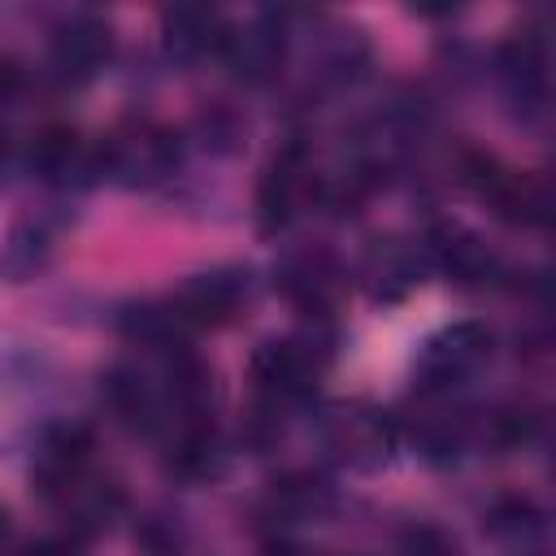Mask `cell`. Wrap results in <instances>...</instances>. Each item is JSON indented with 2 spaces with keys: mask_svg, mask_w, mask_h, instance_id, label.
<instances>
[{
  "mask_svg": "<svg viewBox=\"0 0 556 556\" xmlns=\"http://www.w3.org/2000/svg\"><path fill=\"white\" fill-rule=\"evenodd\" d=\"M9 539V513H4V504H0V543Z\"/></svg>",
  "mask_w": 556,
  "mask_h": 556,
  "instance_id": "25",
  "label": "cell"
},
{
  "mask_svg": "<svg viewBox=\"0 0 556 556\" xmlns=\"http://www.w3.org/2000/svg\"><path fill=\"white\" fill-rule=\"evenodd\" d=\"M482 195L491 200L495 217H504L508 226H543L552 213V191L543 174H517L500 165L482 187Z\"/></svg>",
  "mask_w": 556,
  "mask_h": 556,
  "instance_id": "12",
  "label": "cell"
},
{
  "mask_svg": "<svg viewBox=\"0 0 556 556\" xmlns=\"http://www.w3.org/2000/svg\"><path fill=\"white\" fill-rule=\"evenodd\" d=\"M313 191H317V182H313L308 152L300 143L278 148L269 156L261 182H256V222H261V230H282L304 208V200Z\"/></svg>",
  "mask_w": 556,
  "mask_h": 556,
  "instance_id": "4",
  "label": "cell"
},
{
  "mask_svg": "<svg viewBox=\"0 0 556 556\" xmlns=\"http://www.w3.org/2000/svg\"><path fill=\"white\" fill-rule=\"evenodd\" d=\"M330 504V486L313 473H291L282 482L269 486V517H282V521H300L308 513H321Z\"/></svg>",
  "mask_w": 556,
  "mask_h": 556,
  "instance_id": "18",
  "label": "cell"
},
{
  "mask_svg": "<svg viewBox=\"0 0 556 556\" xmlns=\"http://www.w3.org/2000/svg\"><path fill=\"white\" fill-rule=\"evenodd\" d=\"M222 56L243 83H269L282 70L287 56V35L274 17H252L243 26H230L222 39Z\"/></svg>",
  "mask_w": 556,
  "mask_h": 556,
  "instance_id": "8",
  "label": "cell"
},
{
  "mask_svg": "<svg viewBox=\"0 0 556 556\" xmlns=\"http://www.w3.org/2000/svg\"><path fill=\"white\" fill-rule=\"evenodd\" d=\"M104 404L130 426V430H156L165 421V400L161 391L135 369V365H113L104 374Z\"/></svg>",
  "mask_w": 556,
  "mask_h": 556,
  "instance_id": "13",
  "label": "cell"
},
{
  "mask_svg": "<svg viewBox=\"0 0 556 556\" xmlns=\"http://www.w3.org/2000/svg\"><path fill=\"white\" fill-rule=\"evenodd\" d=\"M26 165L43 182H78L87 174H100V148H87L74 126H43L30 139Z\"/></svg>",
  "mask_w": 556,
  "mask_h": 556,
  "instance_id": "10",
  "label": "cell"
},
{
  "mask_svg": "<svg viewBox=\"0 0 556 556\" xmlns=\"http://www.w3.org/2000/svg\"><path fill=\"white\" fill-rule=\"evenodd\" d=\"M135 539H139L143 556H178V552H182V530H178L169 517H148V521H139Z\"/></svg>",
  "mask_w": 556,
  "mask_h": 556,
  "instance_id": "22",
  "label": "cell"
},
{
  "mask_svg": "<svg viewBox=\"0 0 556 556\" xmlns=\"http://www.w3.org/2000/svg\"><path fill=\"white\" fill-rule=\"evenodd\" d=\"M321 361H326V348L313 343V334H291V339H265L252 361H248V374L261 391L265 404L282 408V404H295L313 391L317 374H321Z\"/></svg>",
  "mask_w": 556,
  "mask_h": 556,
  "instance_id": "1",
  "label": "cell"
},
{
  "mask_svg": "<svg viewBox=\"0 0 556 556\" xmlns=\"http://www.w3.org/2000/svg\"><path fill=\"white\" fill-rule=\"evenodd\" d=\"M248 300V269L239 265H213V269H200L191 274L178 295H174V308L187 326H226Z\"/></svg>",
  "mask_w": 556,
  "mask_h": 556,
  "instance_id": "5",
  "label": "cell"
},
{
  "mask_svg": "<svg viewBox=\"0 0 556 556\" xmlns=\"http://www.w3.org/2000/svg\"><path fill=\"white\" fill-rule=\"evenodd\" d=\"M187 321L178 317V308L174 304H152V300H143V304H130L126 313H122V334L130 339V343H139V348H148V352H178V348H187Z\"/></svg>",
  "mask_w": 556,
  "mask_h": 556,
  "instance_id": "17",
  "label": "cell"
},
{
  "mask_svg": "<svg viewBox=\"0 0 556 556\" xmlns=\"http://www.w3.org/2000/svg\"><path fill=\"white\" fill-rule=\"evenodd\" d=\"M161 30H165V43L174 56H204V52H222V39H226V17L217 9H204V4H178V9H165L161 17Z\"/></svg>",
  "mask_w": 556,
  "mask_h": 556,
  "instance_id": "15",
  "label": "cell"
},
{
  "mask_svg": "<svg viewBox=\"0 0 556 556\" xmlns=\"http://www.w3.org/2000/svg\"><path fill=\"white\" fill-rule=\"evenodd\" d=\"M113 52V30L96 13H74L52 30V65L65 78H91Z\"/></svg>",
  "mask_w": 556,
  "mask_h": 556,
  "instance_id": "9",
  "label": "cell"
},
{
  "mask_svg": "<svg viewBox=\"0 0 556 556\" xmlns=\"http://www.w3.org/2000/svg\"><path fill=\"white\" fill-rule=\"evenodd\" d=\"M278 291L308 317H326L343 291V269L326 248H300L278 265Z\"/></svg>",
  "mask_w": 556,
  "mask_h": 556,
  "instance_id": "7",
  "label": "cell"
},
{
  "mask_svg": "<svg viewBox=\"0 0 556 556\" xmlns=\"http://www.w3.org/2000/svg\"><path fill=\"white\" fill-rule=\"evenodd\" d=\"M178 165V135L152 122H130L100 143V174H113L126 187H152Z\"/></svg>",
  "mask_w": 556,
  "mask_h": 556,
  "instance_id": "2",
  "label": "cell"
},
{
  "mask_svg": "<svg viewBox=\"0 0 556 556\" xmlns=\"http://www.w3.org/2000/svg\"><path fill=\"white\" fill-rule=\"evenodd\" d=\"M78 547H83L78 539L56 534V539H43V543H35V547H26V552H17V556H74Z\"/></svg>",
  "mask_w": 556,
  "mask_h": 556,
  "instance_id": "24",
  "label": "cell"
},
{
  "mask_svg": "<svg viewBox=\"0 0 556 556\" xmlns=\"http://www.w3.org/2000/svg\"><path fill=\"white\" fill-rule=\"evenodd\" d=\"M539 426H543V417L530 404H504V408L491 413L486 434H491L495 447H526V443L539 439Z\"/></svg>",
  "mask_w": 556,
  "mask_h": 556,
  "instance_id": "21",
  "label": "cell"
},
{
  "mask_svg": "<svg viewBox=\"0 0 556 556\" xmlns=\"http://www.w3.org/2000/svg\"><path fill=\"white\" fill-rule=\"evenodd\" d=\"M486 356H491V330L482 321H452L426 339L417 356V378L426 391H447L460 378H469Z\"/></svg>",
  "mask_w": 556,
  "mask_h": 556,
  "instance_id": "3",
  "label": "cell"
},
{
  "mask_svg": "<svg viewBox=\"0 0 556 556\" xmlns=\"http://www.w3.org/2000/svg\"><path fill=\"white\" fill-rule=\"evenodd\" d=\"M404 547H408L413 556H456V543H452L443 530H434V526H413V530L404 534Z\"/></svg>",
  "mask_w": 556,
  "mask_h": 556,
  "instance_id": "23",
  "label": "cell"
},
{
  "mask_svg": "<svg viewBox=\"0 0 556 556\" xmlns=\"http://www.w3.org/2000/svg\"><path fill=\"white\" fill-rule=\"evenodd\" d=\"M91 426L83 421H52L35 443V482L48 500H61L91 460Z\"/></svg>",
  "mask_w": 556,
  "mask_h": 556,
  "instance_id": "6",
  "label": "cell"
},
{
  "mask_svg": "<svg viewBox=\"0 0 556 556\" xmlns=\"http://www.w3.org/2000/svg\"><path fill=\"white\" fill-rule=\"evenodd\" d=\"M543 521L547 517L530 495H500L486 508V530L495 539H508V543H530L534 534H543Z\"/></svg>",
  "mask_w": 556,
  "mask_h": 556,
  "instance_id": "19",
  "label": "cell"
},
{
  "mask_svg": "<svg viewBox=\"0 0 556 556\" xmlns=\"http://www.w3.org/2000/svg\"><path fill=\"white\" fill-rule=\"evenodd\" d=\"M326 443L330 452H339L343 460H356V465H369V460H382L387 447H391V426L382 413L374 408H361V404H339L326 413Z\"/></svg>",
  "mask_w": 556,
  "mask_h": 556,
  "instance_id": "11",
  "label": "cell"
},
{
  "mask_svg": "<svg viewBox=\"0 0 556 556\" xmlns=\"http://www.w3.org/2000/svg\"><path fill=\"white\" fill-rule=\"evenodd\" d=\"M430 243H434V265L465 287L486 282L495 274V252L465 226H443V230H434Z\"/></svg>",
  "mask_w": 556,
  "mask_h": 556,
  "instance_id": "16",
  "label": "cell"
},
{
  "mask_svg": "<svg viewBox=\"0 0 556 556\" xmlns=\"http://www.w3.org/2000/svg\"><path fill=\"white\" fill-rule=\"evenodd\" d=\"M365 278L374 295H400L417 282V261L404 248H374L365 261Z\"/></svg>",
  "mask_w": 556,
  "mask_h": 556,
  "instance_id": "20",
  "label": "cell"
},
{
  "mask_svg": "<svg viewBox=\"0 0 556 556\" xmlns=\"http://www.w3.org/2000/svg\"><path fill=\"white\" fill-rule=\"evenodd\" d=\"M4 161H9V143H4V130H0V169H4Z\"/></svg>",
  "mask_w": 556,
  "mask_h": 556,
  "instance_id": "27",
  "label": "cell"
},
{
  "mask_svg": "<svg viewBox=\"0 0 556 556\" xmlns=\"http://www.w3.org/2000/svg\"><path fill=\"white\" fill-rule=\"evenodd\" d=\"M165 469L182 482H208L226 469V447L208 421H182L178 434L169 439Z\"/></svg>",
  "mask_w": 556,
  "mask_h": 556,
  "instance_id": "14",
  "label": "cell"
},
{
  "mask_svg": "<svg viewBox=\"0 0 556 556\" xmlns=\"http://www.w3.org/2000/svg\"><path fill=\"white\" fill-rule=\"evenodd\" d=\"M269 556H308V552H295V547H274Z\"/></svg>",
  "mask_w": 556,
  "mask_h": 556,
  "instance_id": "26",
  "label": "cell"
}]
</instances>
